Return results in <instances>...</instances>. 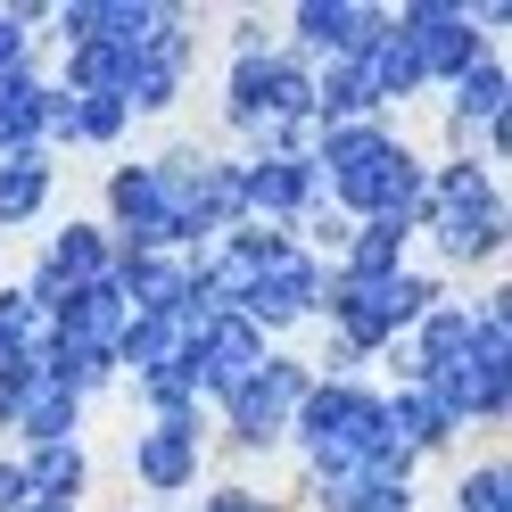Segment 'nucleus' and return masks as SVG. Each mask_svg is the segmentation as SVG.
Instances as JSON below:
<instances>
[{
    "label": "nucleus",
    "mask_w": 512,
    "mask_h": 512,
    "mask_svg": "<svg viewBox=\"0 0 512 512\" xmlns=\"http://www.w3.org/2000/svg\"><path fill=\"white\" fill-rule=\"evenodd\" d=\"M281 124H314V67L281 42L232 50L223 58V133H240L248 157H256Z\"/></svg>",
    "instance_id": "4"
},
{
    "label": "nucleus",
    "mask_w": 512,
    "mask_h": 512,
    "mask_svg": "<svg viewBox=\"0 0 512 512\" xmlns=\"http://www.w3.org/2000/svg\"><path fill=\"white\" fill-rule=\"evenodd\" d=\"M306 504H314V512H413V479H380V471L306 479Z\"/></svg>",
    "instance_id": "24"
},
{
    "label": "nucleus",
    "mask_w": 512,
    "mask_h": 512,
    "mask_svg": "<svg viewBox=\"0 0 512 512\" xmlns=\"http://www.w3.org/2000/svg\"><path fill=\"white\" fill-rule=\"evenodd\" d=\"M438 298H446V281L422 273V265H397V273H380V281H347V273H331L323 323H331V339H347V347L372 364V356H389V347H397L413 323H422Z\"/></svg>",
    "instance_id": "5"
},
{
    "label": "nucleus",
    "mask_w": 512,
    "mask_h": 512,
    "mask_svg": "<svg viewBox=\"0 0 512 512\" xmlns=\"http://www.w3.org/2000/svg\"><path fill=\"white\" fill-rule=\"evenodd\" d=\"M182 83H190V17L166 25L149 50H133V91H124L133 124H141V116H166V108L182 100Z\"/></svg>",
    "instance_id": "16"
},
{
    "label": "nucleus",
    "mask_w": 512,
    "mask_h": 512,
    "mask_svg": "<svg viewBox=\"0 0 512 512\" xmlns=\"http://www.w3.org/2000/svg\"><path fill=\"white\" fill-rule=\"evenodd\" d=\"M42 339H50V314L25 298V281H0V364L42 356Z\"/></svg>",
    "instance_id": "28"
},
{
    "label": "nucleus",
    "mask_w": 512,
    "mask_h": 512,
    "mask_svg": "<svg viewBox=\"0 0 512 512\" xmlns=\"http://www.w3.org/2000/svg\"><path fill=\"white\" fill-rule=\"evenodd\" d=\"M405 248H413V223H356L331 273H347V281H380V273L405 265Z\"/></svg>",
    "instance_id": "25"
},
{
    "label": "nucleus",
    "mask_w": 512,
    "mask_h": 512,
    "mask_svg": "<svg viewBox=\"0 0 512 512\" xmlns=\"http://www.w3.org/2000/svg\"><path fill=\"white\" fill-rule=\"evenodd\" d=\"M314 389V364L306 356H273L256 364L232 397H223L215 413H223V446H232L240 463H256V455H273V446H290V413H298V397Z\"/></svg>",
    "instance_id": "6"
},
{
    "label": "nucleus",
    "mask_w": 512,
    "mask_h": 512,
    "mask_svg": "<svg viewBox=\"0 0 512 512\" xmlns=\"http://www.w3.org/2000/svg\"><path fill=\"white\" fill-rule=\"evenodd\" d=\"M149 166H157V190H166V240H174V256H199V248H215L223 232H232V223H248V207H240V157L166 141Z\"/></svg>",
    "instance_id": "3"
},
{
    "label": "nucleus",
    "mask_w": 512,
    "mask_h": 512,
    "mask_svg": "<svg viewBox=\"0 0 512 512\" xmlns=\"http://www.w3.org/2000/svg\"><path fill=\"white\" fill-rule=\"evenodd\" d=\"M133 133V108L108 91H58L50 83V149H116Z\"/></svg>",
    "instance_id": "17"
},
{
    "label": "nucleus",
    "mask_w": 512,
    "mask_h": 512,
    "mask_svg": "<svg viewBox=\"0 0 512 512\" xmlns=\"http://www.w3.org/2000/svg\"><path fill=\"white\" fill-rule=\"evenodd\" d=\"M58 91H108V100H124L133 91V50H108V42H75L67 58H58Z\"/></svg>",
    "instance_id": "26"
},
{
    "label": "nucleus",
    "mask_w": 512,
    "mask_h": 512,
    "mask_svg": "<svg viewBox=\"0 0 512 512\" xmlns=\"http://www.w3.org/2000/svg\"><path fill=\"white\" fill-rule=\"evenodd\" d=\"M25 504H34V488H25V463L0 455V512H25Z\"/></svg>",
    "instance_id": "31"
},
{
    "label": "nucleus",
    "mask_w": 512,
    "mask_h": 512,
    "mask_svg": "<svg viewBox=\"0 0 512 512\" xmlns=\"http://www.w3.org/2000/svg\"><path fill=\"white\" fill-rule=\"evenodd\" d=\"M504 116H512V67L488 50L463 83H446V133H455V149H471V157H479V141H488Z\"/></svg>",
    "instance_id": "15"
},
{
    "label": "nucleus",
    "mask_w": 512,
    "mask_h": 512,
    "mask_svg": "<svg viewBox=\"0 0 512 512\" xmlns=\"http://www.w3.org/2000/svg\"><path fill=\"white\" fill-rule=\"evenodd\" d=\"M347 67L372 83V100H380V108H397V100H413V91H422V67H413V50H405V34H397V17L380 25V34H372L356 58H347Z\"/></svg>",
    "instance_id": "21"
},
{
    "label": "nucleus",
    "mask_w": 512,
    "mask_h": 512,
    "mask_svg": "<svg viewBox=\"0 0 512 512\" xmlns=\"http://www.w3.org/2000/svg\"><path fill=\"white\" fill-rule=\"evenodd\" d=\"M58 25V42H108V50H149L166 25H182L174 0H67V9L50 17Z\"/></svg>",
    "instance_id": "10"
},
{
    "label": "nucleus",
    "mask_w": 512,
    "mask_h": 512,
    "mask_svg": "<svg viewBox=\"0 0 512 512\" xmlns=\"http://www.w3.org/2000/svg\"><path fill=\"white\" fill-rule=\"evenodd\" d=\"M58 199V166H50V149L34 157H0V232H25V223H42Z\"/></svg>",
    "instance_id": "20"
},
{
    "label": "nucleus",
    "mask_w": 512,
    "mask_h": 512,
    "mask_svg": "<svg viewBox=\"0 0 512 512\" xmlns=\"http://www.w3.org/2000/svg\"><path fill=\"white\" fill-rule=\"evenodd\" d=\"M265 356H273V339L256 331V323H240V314H215V323L190 339V380H199V405H223Z\"/></svg>",
    "instance_id": "13"
},
{
    "label": "nucleus",
    "mask_w": 512,
    "mask_h": 512,
    "mask_svg": "<svg viewBox=\"0 0 512 512\" xmlns=\"http://www.w3.org/2000/svg\"><path fill=\"white\" fill-rule=\"evenodd\" d=\"M50 149V75H9L0 83V157H34Z\"/></svg>",
    "instance_id": "19"
},
{
    "label": "nucleus",
    "mask_w": 512,
    "mask_h": 512,
    "mask_svg": "<svg viewBox=\"0 0 512 512\" xmlns=\"http://www.w3.org/2000/svg\"><path fill=\"white\" fill-rule=\"evenodd\" d=\"M108 273H116V240L100 232V215H75V223H58L42 240L34 273H25V298L50 314L58 298H75V290H91V281H108Z\"/></svg>",
    "instance_id": "9"
},
{
    "label": "nucleus",
    "mask_w": 512,
    "mask_h": 512,
    "mask_svg": "<svg viewBox=\"0 0 512 512\" xmlns=\"http://www.w3.org/2000/svg\"><path fill=\"white\" fill-rule=\"evenodd\" d=\"M100 232L116 248H166L174 256V240H166V190H157L149 157H124V166L100 182Z\"/></svg>",
    "instance_id": "11"
},
{
    "label": "nucleus",
    "mask_w": 512,
    "mask_h": 512,
    "mask_svg": "<svg viewBox=\"0 0 512 512\" xmlns=\"http://www.w3.org/2000/svg\"><path fill=\"white\" fill-rule=\"evenodd\" d=\"M17 438H25V446H58V438H83V397H75V389H58V380L42 372V389L25 397V413H17Z\"/></svg>",
    "instance_id": "27"
},
{
    "label": "nucleus",
    "mask_w": 512,
    "mask_h": 512,
    "mask_svg": "<svg viewBox=\"0 0 512 512\" xmlns=\"http://www.w3.org/2000/svg\"><path fill=\"white\" fill-rule=\"evenodd\" d=\"M323 290H331V265H323V256H306L298 240H281V256H273V265H256V273L240 281L232 314L273 339V331L314 323V314H323Z\"/></svg>",
    "instance_id": "7"
},
{
    "label": "nucleus",
    "mask_w": 512,
    "mask_h": 512,
    "mask_svg": "<svg viewBox=\"0 0 512 512\" xmlns=\"http://www.w3.org/2000/svg\"><path fill=\"white\" fill-rule=\"evenodd\" d=\"M17 463H25V488H34L42 504H83V488H91V455H83V438L17 446Z\"/></svg>",
    "instance_id": "22"
},
{
    "label": "nucleus",
    "mask_w": 512,
    "mask_h": 512,
    "mask_svg": "<svg viewBox=\"0 0 512 512\" xmlns=\"http://www.w3.org/2000/svg\"><path fill=\"white\" fill-rule=\"evenodd\" d=\"M133 389H141V413H149V422H174V430H207V405H199V380H190V356L133 372Z\"/></svg>",
    "instance_id": "23"
},
{
    "label": "nucleus",
    "mask_w": 512,
    "mask_h": 512,
    "mask_svg": "<svg viewBox=\"0 0 512 512\" xmlns=\"http://www.w3.org/2000/svg\"><path fill=\"white\" fill-rule=\"evenodd\" d=\"M199 512H281L273 496H256V488H240V479H232V488H207L199 496Z\"/></svg>",
    "instance_id": "30"
},
{
    "label": "nucleus",
    "mask_w": 512,
    "mask_h": 512,
    "mask_svg": "<svg viewBox=\"0 0 512 512\" xmlns=\"http://www.w3.org/2000/svg\"><path fill=\"white\" fill-rule=\"evenodd\" d=\"M397 34H405V50H413V67H422V91H430V83H438V91L463 83L479 58L496 50V42L463 17V0H405V9H397Z\"/></svg>",
    "instance_id": "8"
},
{
    "label": "nucleus",
    "mask_w": 512,
    "mask_h": 512,
    "mask_svg": "<svg viewBox=\"0 0 512 512\" xmlns=\"http://www.w3.org/2000/svg\"><path fill=\"white\" fill-rule=\"evenodd\" d=\"M455 512H512V463H471L455 479Z\"/></svg>",
    "instance_id": "29"
},
{
    "label": "nucleus",
    "mask_w": 512,
    "mask_h": 512,
    "mask_svg": "<svg viewBox=\"0 0 512 512\" xmlns=\"http://www.w3.org/2000/svg\"><path fill=\"white\" fill-rule=\"evenodd\" d=\"M133 479L157 496V504H174V496H190L207 479V430H174V422H149L141 438H133Z\"/></svg>",
    "instance_id": "14"
},
{
    "label": "nucleus",
    "mask_w": 512,
    "mask_h": 512,
    "mask_svg": "<svg viewBox=\"0 0 512 512\" xmlns=\"http://www.w3.org/2000/svg\"><path fill=\"white\" fill-rule=\"evenodd\" d=\"M380 25H389V9H372V0H298L281 50H298L306 67H331V58H356Z\"/></svg>",
    "instance_id": "12"
},
{
    "label": "nucleus",
    "mask_w": 512,
    "mask_h": 512,
    "mask_svg": "<svg viewBox=\"0 0 512 512\" xmlns=\"http://www.w3.org/2000/svg\"><path fill=\"white\" fill-rule=\"evenodd\" d=\"M413 232H430L438 248V265H455V273H479V265H496L504 240H512V207H504V182L488 157H438V166L422 174V215H413Z\"/></svg>",
    "instance_id": "2"
},
{
    "label": "nucleus",
    "mask_w": 512,
    "mask_h": 512,
    "mask_svg": "<svg viewBox=\"0 0 512 512\" xmlns=\"http://www.w3.org/2000/svg\"><path fill=\"white\" fill-rule=\"evenodd\" d=\"M290 446L306 479H356V471L413 479V455L389 430V397L372 380H314L290 413Z\"/></svg>",
    "instance_id": "1"
},
{
    "label": "nucleus",
    "mask_w": 512,
    "mask_h": 512,
    "mask_svg": "<svg viewBox=\"0 0 512 512\" xmlns=\"http://www.w3.org/2000/svg\"><path fill=\"white\" fill-rule=\"evenodd\" d=\"M380 397H389V430H397V446L413 455V471L463 438V422H455V413H446L430 389H380Z\"/></svg>",
    "instance_id": "18"
}]
</instances>
